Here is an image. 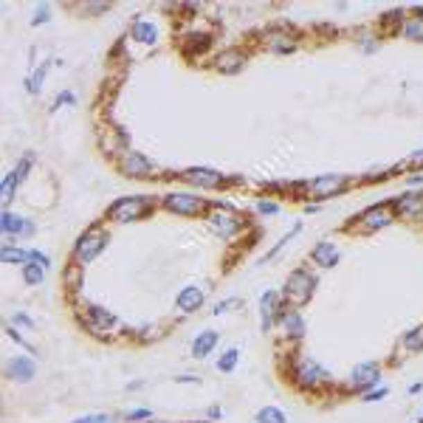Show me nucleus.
I'll use <instances>...</instances> for the list:
<instances>
[{"instance_id": "f257e3e1", "label": "nucleus", "mask_w": 423, "mask_h": 423, "mask_svg": "<svg viewBox=\"0 0 423 423\" xmlns=\"http://www.w3.org/2000/svg\"><path fill=\"white\" fill-rule=\"evenodd\" d=\"M158 209V198L153 195H121L105 209V221L107 223H136L144 221L147 215Z\"/></svg>"}, {"instance_id": "f03ea898", "label": "nucleus", "mask_w": 423, "mask_h": 423, "mask_svg": "<svg viewBox=\"0 0 423 423\" xmlns=\"http://www.w3.org/2000/svg\"><path fill=\"white\" fill-rule=\"evenodd\" d=\"M158 206L169 215H178V218H206L212 200L200 198L198 192H187V189H169L166 195L158 198Z\"/></svg>"}, {"instance_id": "7ed1b4c3", "label": "nucleus", "mask_w": 423, "mask_h": 423, "mask_svg": "<svg viewBox=\"0 0 423 423\" xmlns=\"http://www.w3.org/2000/svg\"><path fill=\"white\" fill-rule=\"evenodd\" d=\"M110 243V232L105 229V223H91L88 229H85L76 243H74V251H71V257H74V266H91L99 254L107 248Z\"/></svg>"}, {"instance_id": "20e7f679", "label": "nucleus", "mask_w": 423, "mask_h": 423, "mask_svg": "<svg viewBox=\"0 0 423 423\" xmlns=\"http://www.w3.org/2000/svg\"><path fill=\"white\" fill-rule=\"evenodd\" d=\"M291 381L300 390H305V392H319V390H325V387L333 384L330 372L316 359H311V356H296L293 359V364H291Z\"/></svg>"}, {"instance_id": "39448f33", "label": "nucleus", "mask_w": 423, "mask_h": 423, "mask_svg": "<svg viewBox=\"0 0 423 423\" xmlns=\"http://www.w3.org/2000/svg\"><path fill=\"white\" fill-rule=\"evenodd\" d=\"M113 166L119 169V175L130 178V181H150V178H155V173H161V166L153 158H147L144 153H139L133 147H124L121 153H116Z\"/></svg>"}, {"instance_id": "423d86ee", "label": "nucleus", "mask_w": 423, "mask_h": 423, "mask_svg": "<svg viewBox=\"0 0 423 423\" xmlns=\"http://www.w3.org/2000/svg\"><path fill=\"white\" fill-rule=\"evenodd\" d=\"M316 274H311V268H293L282 285V302H288V308H305L311 302V296L316 291Z\"/></svg>"}, {"instance_id": "0eeeda50", "label": "nucleus", "mask_w": 423, "mask_h": 423, "mask_svg": "<svg viewBox=\"0 0 423 423\" xmlns=\"http://www.w3.org/2000/svg\"><path fill=\"white\" fill-rule=\"evenodd\" d=\"M359 184V178L353 175H342V173H327V175H316L311 181H305V198L311 200H327V198H338L350 192Z\"/></svg>"}, {"instance_id": "6e6552de", "label": "nucleus", "mask_w": 423, "mask_h": 423, "mask_svg": "<svg viewBox=\"0 0 423 423\" xmlns=\"http://www.w3.org/2000/svg\"><path fill=\"white\" fill-rule=\"evenodd\" d=\"M206 223H209V229L215 232L221 240H234L243 229H245V221H243V215H237L234 209H229V206H221V203H212V209H209V215L203 218Z\"/></svg>"}, {"instance_id": "1a4fd4ad", "label": "nucleus", "mask_w": 423, "mask_h": 423, "mask_svg": "<svg viewBox=\"0 0 423 423\" xmlns=\"http://www.w3.org/2000/svg\"><path fill=\"white\" fill-rule=\"evenodd\" d=\"M398 218H395V209H392V203L390 200H384V203H375V206H367L361 215L356 218V226L353 229H347V232H359V234H375V232H381V229H387V226H392Z\"/></svg>"}, {"instance_id": "9d476101", "label": "nucleus", "mask_w": 423, "mask_h": 423, "mask_svg": "<svg viewBox=\"0 0 423 423\" xmlns=\"http://www.w3.org/2000/svg\"><path fill=\"white\" fill-rule=\"evenodd\" d=\"M178 178L195 189H226L232 184H240V178H229L212 166H187L178 173Z\"/></svg>"}, {"instance_id": "9b49d317", "label": "nucleus", "mask_w": 423, "mask_h": 423, "mask_svg": "<svg viewBox=\"0 0 423 423\" xmlns=\"http://www.w3.org/2000/svg\"><path fill=\"white\" fill-rule=\"evenodd\" d=\"M31 169H34V153H26V155H20V161L15 164L12 173L3 175V181H0V203H3V209H9V203L15 200L17 189L23 187V181L28 178Z\"/></svg>"}, {"instance_id": "f8f14e48", "label": "nucleus", "mask_w": 423, "mask_h": 423, "mask_svg": "<svg viewBox=\"0 0 423 423\" xmlns=\"http://www.w3.org/2000/svg\"><path fill=\"white\" fill-rule=\"evenodd\" d=\"M395 218L412 221V223H423V189H409L398 198H390Z\"/></svg>"}, {"instance_id": "ddd939ff", "label": "nucleus", "mask_w": 423, "mask_h": 423, "mask_svg": "<svg viewBox=\"0 0 423 423\" xmlns=\"http://www.w3.org/2000/svg\"><path fill=\"white\" fill-rule=\"evenodd\" d=\"M245 62H248V51L232 46V49H221L215 57H212L209 68L215 74H223V76H234V74H240L245 68Z\"/></svg>"}, {"instance_id": "4468645a", "label": "nucleus", "mask_w": 423, "mask_h": 423, "mask_svg": "<svg viewBox=\"0 0 423 423\" xmlns=\"http://www.w3.org/2000/svg\"><path fill=\"white\" fill-rule=\"evenodd\" d=\"M127 40L136 42V46H141V49H155L158 42H161V28H158L155 20L139 15V17L130 23V28H127Z\"/></svg>"}, {"instance_id": "2eb2a0df", "label": "nucleus", "mask_w": 423, "mask_h": 423, "mask_svg": "<svg viewBox=\"0 0 423 423\" xmlns=\"http://www.w3.org/2000/svg\"><path fill=\"white\" fill-rule=\"evenodd\" d=\"M378 381H381V364L378 361H361L350 370V378H347V384L353 392H370L378 387Z\"/></svg>"}, {"instance_id": "dca6fc26", "label": "nucleus", "mask_w": 423, "mask_h": 423, "mask_svg": "<svg viewBox=\"0 0 423 423\" xmlns=\"http://www.w3.org/2000/svg\"><path fill=\"white\" fill-rule=\"evenodd\" d=\"M0 232H3V237L12 243V240H26V237H31V234L37 232V226H34L28 218L17 215V212L3 209V215H0Z\"/></svg>"}, {"instance_id": "f3484780", "label": "nucleus", "mask_w": 423, "mask_h": 423, "mask_svg": "<svg viewBox=\"0 0 423 423\" xmlns=\"http://www.w3.org/2000/svg\"><path fill=\"white\" fill-rule=\"evenodd\" d=\"M263 46H266V51L285 57L300 49V37L288 28H268V31H263Z\"/></svg>"}, {"instance_id": "a211bd4d", "label": "nucleus", "mask_w": 423, "mask_h": 423, "mask_svg": "<svg viewBox=\"0 0 423 423\" xmlns=\"http://www.w3.org/2000/svg\"><path fill=\"white\" fill-rule=\"evenodd\" d=\"M282 293L279 291H266L260 296V330L268 333L277 322H279V313H282Z\"/></svg>"}, {"instance_id": "6ab92c4d", "label": "nucleus", "mask_w": 423, "mask_h": 423, "mask_svg": "<svg viewBox=\"0 0 423 423\" xmlns=\"http://www.w3.org/2000/svg\"><path fill=\"white\" fill-rule=\"evenodd\" d=\"M285 333V338H291V342H302L305 333H308V325H305V316L296 311V308H282L279 313V322H277Z\"/></svg>"}, {"instance_id": "aec40b11", "label": "nucleus", "mask_w": 423, "mask_h": 423, "mask_svg": "<svg viewBox=\"0 0 423 423\" xmlns=\"http://www.w3.org/2000/svg\"><path fill=\"white\" fill-rule=\"evenodd\" d=\"M34 375H37V361L31 356H15L6 364V378L15 381V384H28Z\"/></svg>"}, {"instance_id": "412c9836", "label": "nucleus", "mask_w": 423, "mask_h": 423, "mask_svg": "<svg viewBox=\"0 0 423 423\" xmlns=\"http://www.w3.org/2000/svg\"><path fill=\"white\" fill-rule=\"evenodd\" d=\"M203 302H206V291L198 288V285H187V288H181V293L175 296V308H178L181 313H187V316L195 313V311H200Z\"/></svg>"}, {"instance_id": "4be33fe9", "label": "nucleus", "mask_w": 423, "mask_h": 423, "mask_svg": "<svg viewBox=\"0 0 423 423\" xmlns=\"http://www.w3.org/2000/svg\"><path fill=\"white\" fill-rule=\"evenodd\" d=\"M311 263L316 268H333L338 263V245L333 240H319L313 248H311Z\"/></svg>"}, {"instance_id": "5701e85b", "label": "nucleus", "mask_w": 423, "mask_h": 423, "mask_svg": "<svg viewBox=\"0 0 423 423\" xmlns=\"http://www.w3.org/2000/svg\"><path fill=\"white\" fill-rule=\"evenodd\" d=\"M85 322H88V327L96 330V333H102L107 327H116V316L110 311L99 308V305H88V308H85Z\"/></svg>"}, {"instance_id": "b1692460", "label": "nucleus", "mask_w": 423, "mask_h": 423, "mask_svg": "<svg viewBox=\"0 0 423 423\" xmlns=\"http://www.w3.org/2000/svg\"><path fill=\"white\" fill-rule=\"evenodd\" d=\"M51 65H54V60H46V62H40V65L31 68V74H28L26 82H23L28 96H40V91H42V85H46V76H49Z\"/></svg>"}, {"instance_id": "393cba45", "label": "nucleus", "mask_w": 423, "mask_h": 423, "mask_svg": "<svg viewBox=\"0 0 423 423\" xmlns=\"http://www.w3.org/2000/svg\"><path fill=\"white\" fill-rule=\"evenodd\" d=\"M218 342H221V336H218L215 330H203V333H198L195 342H192V347H189L192 359H206L212 350L218 347Z\"/></svg>"}, {"instance_id": "a878e982", "label": "nucleus", "mask_w": 423, "mask_h": 423, "mask_svg": "<svg viewBox=\"0 0 423 423\" xmlns=\"http://www.w3.org/2000/svg\"><path fill=\"white\" fill-rule=\"evenodd\" d=\"M0 260H3L6 266H26L28 263V248H20L15 243H3V248H0Z\"/></svg>"}, {"instance_id": "bb28decb", "label": "nucleus", "mask_w": 423, "mask_h": 423, "mask_svg": "<svg viewBox=\"0 0 423 423\" xmlns=\"http://www.w3.org/2000/svg\"><path fill=\"white\" fill-rule=\"evenodd\" d=\"M401 37L409 40V42H423V15L406 17L404 26H401Z\"/></svg>"}, {"instance_id": "cd10ccee", "label": "nucleus", "mask_w": 423, "mask_h": 423, "mask_svg": "<svg viewBox=\"0 0 423 423\" xmlns=\"http://www.w3.org/2000/svg\"><path fill=\"white\" fill-rule=\"evenodd\" d=\"M401 345H404L406 353H423V325L406 330L404 338H401Z\"/></svg>"}, {"instance_id": "c85d7f7f", "label": "nucleus", "mask_w": 423, "mask_h": 423, "mask_svg": "<svg viewBox=\"0 0 423 423\" xmlns=\"http://www.w3.org/2000/svg\"><path fill=\"white\" fill-rule=\"evenodd\" d=\"M300 232H302V223H293V226H291V232H288V234H282V237L274 243V248H271V251H266L263 263H271V260L277 257V254H279V251H282V248H285V245H288V243H291L296 234H300Z\"/></svg>"}, {"instance_id": "c756f323", "label": "nucleus", "mask_w": 423, "mask_h": 423, "mask_svg": "<svg viewBox=\"0 0 423 423\" xmlns=\"http://www.w3.org/2000/svg\"><path fill=\"white\" fill-rule=\"evenodd\" d=\"M254 423H288V417L277 406H263V409H257V415H254Z\"/></svg>"}, {"instance_id": "7c9ffc66", "label": "nucleus", "mask_w": 423, "mask_h": 423, "mask_svg": "<svg viewBox=\"0 0 423 423\" xmlns=\"http://www.w3.org/2000/svg\"><path fill=\"white\" fill-rule=\"evenodd\" d=\"M20 274H23V282H26L28 288H40V282L46 279V268H40V266H34V263H26Z\"/></svg>"}, {"instance_id": "2f4dec72", "label": "nucleus", "mask_w": 423, "mask_h": 423, "mask_svg": "<svg viewBox=\"0 0 423 423\" xmlns=\"http://www.w3.org/2000/svg\"><path fill=\"white\" fill-rule=\"evenodd\" d=\"M237 361H240V350H237V347H229V350L221 353V359H218V372H232V370L237 367Z\"/></svg>"}, {"instance_id": "473e14b6", "label": "nucleus", "mask_w": 423, "mask_h": 423, "mask_svg": "<svg viewBox=\"0 0 423 423\" xmlns=\"http://www.w3.org/2000/svg\"><path fill=\"white\" fill-rule=\"evenodd\" d=\"M6 336L12 338V342H15L17 347H23V350H28L31 356H37V347H34L31 342H26V338H23V333L17 330V325H6Z\"/></svg>"}, {"instance_id": "72a5a7b5", "label": "nucleus", "mask_w": 423, "mask_h": 423, "mask_svg": "<svg viewBox=\"0 0 423 423\" xmlns=\"http://www.w3.org/2000/svg\"><path fill=\"white\" fill-rule=\"evenodd\" d=\"M71 423H116V415H107V412H91V415H82Z\"/></svg>"}, {"instance_id": "f704fd0d", "label": "nucleus", "mask_w": 423, "mask_h": 423, "mask_svg": "<svg viewBox=\"0 0 423 423\" xmlns=\"http://www.w3.org/2000/svg\"><path fill=\"white\" fill-rule=\"evenodd\" d=\"M51 20V6L49 3H40L37 9H34V17H31V26L34 28H40V26H46Z\"/></svg>"}, {"instance_id": "c9c22d12", "label": "nucleus", "mask_w": 423, "mask_h": 423, "mask_svg": "<svg viewBox=\"0 0 423 423\" xmlns=\"http://www.w3.org/2000/svg\"><path fill=\"white\" fill-rule=\"evenodd\" d=\"M121 417H124L127 423H147V420H153V412L141 406V409H130V412H124Z\"/></svg>"}, {"instance_id": "e433bc0d", "label": "nucleus", "mask_w": 423, "mask_h": 423, "mask_svg": "<svg viewBox=\"0 0 423 423\" xmlns=\"http://www.w3.org/2000/svg\"><path fill=\"white\" fill-rule=\"evenodd\" d=\"M28 263H34V266H40V268H46V271H49L51 257H49V254H42L40 248H28Z\"/></svg>"}, {"instance_id": "4c0bfd02", "label": "nucleus", "mask_w": 423, "mask_h": 423, "mask_svg": "<svg viewBox=\"0 0 423 423\" xmlns=\"http://www.w3.org/2000/svg\"><path fill=\"white\" fill-rule=\"evenodd\" d=\"M359 46H361L364 54H372V51H378V37L375 34H359Z\"/></svg>"}, {"instance_id": "58836bf2", "label": "nucleus", "mask_w": 423, "mask_h": 423, "mask_svg": "<svg viewBox=\"0 0 423 423\" xmlns=\"http://www.w3.org/2000/svg\"><path fill=\"white\" fill-rule=\"evenodd\" d=\"M71 105H76V96H74V91H60V94H57V99H54V107H51V110H60V107H71Z\"/></svg>"}, {"instance_id": "ea45409f", "label": "nucleus", "mask_w": 423, "mask_h": 423, "mask_svg": "<svg viewBox=\"0 0 423 423\" xmlns=\"http://www.w3.org/2000/svg\"><path fill=\"white\" fill-rule=\"evenodd\" d=\"M387 395H390V390H387V387H375V390L364 392V404H375V401H384Z\"/></svg>"}, {"instance_id": "a19ab883", "label": "nucleus", "mask_w": 423, "mask_h": 423, "mask_svg": "<svg viewBox=\"0 0 423 423\" xmlns=\"http://www.w3.org/2000/svg\"><path fill=\"white\" fill-rule=\"evenodd\" d=\"M257 212H260V215H277V212H279V203H274V200H257Z\"/></svg>"}, {"instance_id": "79ce46f5", "label": "nucleus", "mask_w": 423, "mask_h": 423, "mask_svg": "<svg viewBox=\"0 0 423 423\" xmlns=\"http://www.w3.org/2000/svg\"><path fill=\"white\" fill-rule=\"evenodd\" d=\"M404 166H409V169H417V173H420V169H423V150H415L406 161H404Z\"/></svg>"}, {"instance_id": "37998d69", "label": "nucleus", "mask_w": 423, "mask_h": 423, "mask_svg": "<svg viewBox=\"0 0 423 423\" xmlns=\"http://www.w3.org/2000/svg\"><path fill=\"white\" fill-rule=\"evenodd\" d=\"M234 305H240V300H237V296H232V300H223V302H218L215 305V311H212V313H215V316H221V313H226L229 308H234Z\"/></svg>"}, {"instance_id": "c03bdc74", "label": "nucleus", "mask_w": 423, "mask_h": 423, "mask_svg": "<svg viewBox=\"0 0 423 423\" xmlns=\"http://www.w3.org/2000/svg\"><path fill=\"white\" fill-rule=\"evenodd\" d=\"M79 271H82V266H74V268L68 271V288H71V291H76V288L82 285V279H79Z\"/></svg>"}, {"instance_id": "a18cd8bd", "label": "nucleus", "mask_w": 423, "mask_h": 423, "mask_svg": "<svg viewBox=\"0 0 423 423\" xmlns=\"http://www.w3.org/2000/svg\"><path fill=\"white\" fill-rule=\"evenodd\" d=\"M105 12H110V3H88L85 6V15H105Z\"/></svg>"}, {"instance_id": "49530a36", "label": "nucleus", "mask_w": 423, "mask_h": 423, "mask_svg": "<svg viewBox=\"0 0 423 423\" xmlns=\"http://www.w3.org/2000/svg\"><path fill=\"white\" fill-rule=\"evenodd\" d=\"M406 187H409V189L423 187V173H412V175H406Z\"/></svg>"}, {"instance_id": "de8ad7c7", "label": "nucleus", "mask_w": 423, "mask_h": 423, "mask_svg": "<svg viewBox=\"0 0 423 423\" xmlns=\"http://www.w3.org/2000/svg\"><path fill=\"white\" fill-rule=\"evenodd\" d=\"M15 325H20V327H28V330H34V322L26 316V313H17L15 316Z\"/></svg>"}, {"instance_id": "09e8293b", "label": "nucleus", "mask_w": 423, "mask_h": 423, "mask_svg": "<svg viewBox=\"0 0 423 423\" xmlns=\"http://www.w3.org/2000/svg\"><path fill=\"white\" fill-rule=\"evenodd\" d=\"M175 384H200V378L198 375H178Z\"/></svg>"}, {"instance_id": "8fccbe9b", "label": "nucleus", "mask_w": 423, "mask_h": 423, "mask_svg": "<svg viewBox=\"0 0 423 423\" xmlns=\"http://www.w3.org/2000/svg\"><path fill=\"white\" fill-rule=\"evenodd\" d=\"M209 417H212V420L223 417V409H221V406H209Z\"/></svg>"}, {"instance_id": "3c124183", "label": "nucleus", "mask_w": 423, "mask_h": 423, "mask_svg": "<svg viewBox=\"0 0 423 423\" xmlns=\"http://www.w3.org/2000/svg\"><path fill=\"white\" fill-rule=\"evenodd\" d=\"M305 212H308V215H316V212H319V203H305Z\"/></svg>"}, {"instance_id": "603ef678", "label": "nucleus", "mask_w": 423, "mask_h": 423, "mask_svg": "<svg viewBox=\"0 0 423 423\" xmlns=\"http://www.w3.org/2000/svg\"><path fill=\"white\" fill-rule=\"evenodd\" d=\"M420 390H423V384H420V381H417V384H412V387H409V395H417Z\"/></svg>"}, {"instance_id": "864d4df0", "label": "nucleus", "mask_w": 423, "mask_h": 423, "mask_svg": "<svg viewBox=\"0 0 423 423\" xmlns=\"http://www.w3.org/2000/svg\"><path fill=\"white\" fill-rule=\"evenodd\" d=\"M206 423H209V420H206Z\"/></svg>"}]
</instances>
